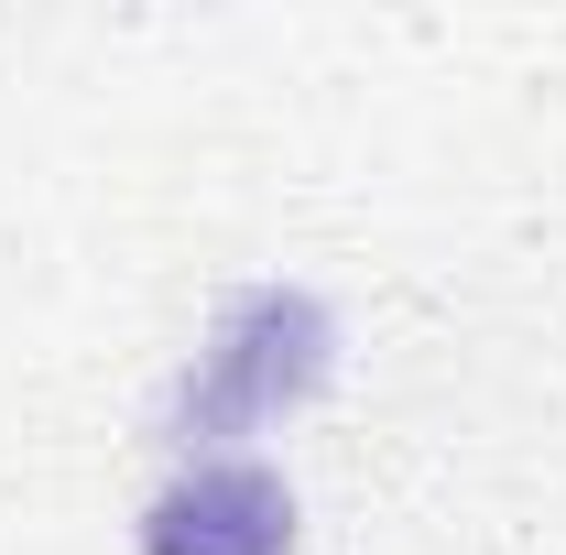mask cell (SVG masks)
<instances>
[{"label":"cell","instance_id":"7a4b0ae2","mask_svg":"<svg viewBox=\"0 0 566 555\" xmlns=\"http://www.w3.org/2000/svg\"><path fill=\"white\" fill-rule=\"evenodd\" d=\"M142 555H294V490L262 458H197L153 490Z\"/></svg>","mask_w":566,"mask_h":555},{"label":"cell","instance_id":"6da1fadb","mask_svg":"<svg viewBox=\"0 0 566 555\" xmlns=\"http://www.w3.org/2000/svg\"><path fill=\"white\" fill-rule=\"evenodd\" d=\"M327 305L316 294H283V283H251L229 316L197 348V381H186V436H240V425L294 415L316 381H327Z\"/></svg>","mask_w":566,"mask_h":555}]
</instances>
